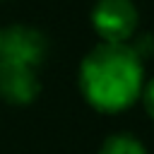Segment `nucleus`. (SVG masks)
Masks as SVG:
<instances>
[{
  "label": "nucleus",
  "mask_w": 154,
  "mask_h": 154,
  "mask_svg": "<svg viewBox=\"0 0 154 154\" xmlns=\"http://www.w3.org/2000/svg\"><path fill=\"white\" fill-rule=\"evenodd\" d=\"M144 87L142 58L130 43H99L79 65V89L87 103L101 113L130 108Z\"/></svg>",
  "instance_id": "1"
},
{
  "label": "nucleus",
  "mask_w": 154,
  "mask_h": 154,
  "mask_svg": "<svg viewBox=\"0 0 154 154\" xmlns=\"http://www.w3.org/2000/svg\"><path fill=\"white\" fill-rule=\"evenodd\" d=\"M137 7L132 0H96L91 10L94 31L106 43H128L137 29Z\"/></svg>",
  "instance_id": "2"
},
{
  "label": "nucleus",
  "mask_w": 154,
  "mask_h": 154,
  "mask_svg": "<svg viewBox=\"0 0 154 154\" xmlns=\"http://www.w3.org/2000/svg\"><path fill=\"white\" fill-rule=\"evenodd\" d=\"M48 43L46 36L26 24H14L7 29H0V63L10 65H24V67H38L46 58Z\"/></svg>",
  "instance_id": "3"
},
{
  "label": "nucleus",
  "mask_w": 154,
  "mask_h": 154,
  "mask_svg": "<svg viewBox=\"0 0 154 154\" xmlns=\"http://www.w3.org/2000/svg\"><path fill=\"white\" fill-rule=\"evenodd\" d=\"M41 91V82L34 67L0 63V99L14 106L31 103Z\"/></svg>",
  "instance_id": "4"
},
{
  "label": "nucleus",
  "mask_w": 154,
  "mask_h": 154,
  "mask_svg": "<svg viewBox=\"0 0 154 154\" xmlns=\"http://www.w3.org/2000/svg\"><path fill=\"white\" fill-rule=\"evenodd\" d=\"M99 154H149V152H147V147L135 135L116 132V135H111V137L103 140Z\"/></svg>",
  "instance_id": "5"
},
{
  "label": "nucleus",
  "mask_w": 154,
  "mask_h": 154,
  "mask_svg": "<svg viewBox=\"0 0 154 154\" xmlns=\"http://www.w3.org/2000/svg\"><path fill=\"white\" fill-rule=\"evenodd\" d=\"M140 99H142V103H144V111H147V116L154 120V79H149V82L142 87V94H140Z\"/></svg>",
  "instance_id": "6"
}]
</instances>
